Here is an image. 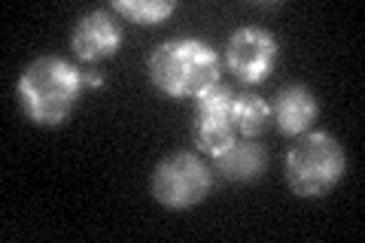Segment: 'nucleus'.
<instances>
[{
	"instance_id": "f257e3e1",
	"label": "nucleus",
	"mask_w": 365,
	"mask_h": 243,
	"mask_svg": "<svg viewBox=\"0 0 365 243\" xmlns=\"http://www.w3.org/2000/svg\"><path fill=\"white\" fill-rule=\"evenodd\" d=\"M83 71L61 55H40L19 73L16 98L21 113L40 128H58L83 98Z\"/></svg>"
},
{
	"instance_id": "f03ea898",
	"label": "nucleus",
	"mask_w": 365,
	"mask_h": 243,
	"mask_svg": "<svg viewBox=\"0 0 365 243\" xmlns=\"http://www.w3.org/2000/svg\"><path fill=\"white\" fill-rule=\"evenodd\" d=\"M146 73L165 98H198L204 88L220 83V55L201 37H174L150 52Z\"/></svg>"
},
{
	"instance_id": "7ed1b4c3",
	"label": "nucleus",
	"mask_w": 365,
	"mask_h": 243,
	"mask_svg": "<svg viewBox=\"0 0 365 243\" xmlns=\"http://www.w3.org/2000/svg\"><path fill=\"white\" fill-rule=\"evenodd\" d=\"M287 182L299 198H323L332 192L347 170V152L329 131H307L295 137V146L283 161Z\"/></svg>"
},
{
	"instance_id": "20e7f679",
	"label": "nucleus",
	"mask_w": 365,
	"mask_h": 243,
	"mask_svg": "<svg viewBox=\"0 0 365 243\" xmlns=\"http://www.w3.org/2000/svg\"><path fill=\"white\" fill-rule=\"evenodd\" d=\"M213 189V170L195 152H174L153 170V198L168 210H189Z\"/></svg>"
},
{
	"instance_id": "39448f33",
	"label": "nucleus",
	"mask_w": 365,
	"mask_h": 243,
	"mask_svg": "<svg viewBox=\"0 0 365 243\" xmlns=\"http://www.w3.org/2000/svg\"><path fill=\"white\" fill-rule=\"evenodd\" d=\"M280 61V43L271 31L244 25L232 31L225 43V64L244 86H259L274 73Z\"/></svg>"
},
{
	"instance_id": "423d86ee",
	"label": "nucleus",
	"mask_w": 365,
	"mask_h": 243,
	"mask_svg": "<svg viewBox=\"0 0 365 243\" xmlns=\"http://www.w3.org/2000/svg\"><path fill=\"white\" fill-rule=\"evenodd\" d=\"M232 100L235 91L225 83H213L195 98V146L210 158L235 140Z\"/></svg>"
},
{
	"instance_id": "0eeeda50",
	"label": "nucleus",
	"mask_w": 365,
	"mask_h": 243,
	"mask_svg": "<svg viewBox=\"0 0 365 243\" xmlns=\"http://www.w3.org/2000/svg\"><path fill=\"white\" fill-rule=\"evenodd\" d=\"M122 40H125V33L116 16L110 9H91V13H86L73 25L71 49L79 61L95 64V61H104V58L116 55L122 49Z\"/></svg>"
},
{
	"instance_id": "6e6552de",
	"label": "nucleus",
	"mask_w": 365,
	"mask_h": 243,
	"mask_svg": "<svg viewBox=\"0 0 365 243\" xmlns=\"http://www.w3.org/2000/svg\"><path fill=\"white\" fill-rule=\"evenodd\" d=\"M319 115V100L307 86H283L271 103V122L277 125V131L283 137H302L311 131V125Z\"/></svg>"
},
{
	"instance_id": "1a4fd4ad",
	"label": "nucleus",
	"mask_w": 365,
	"mask_h": 243,
	"mask_svg": "<svg viewBox=\"0 0 365 243\" xmlns=\"http://www.w3.org/2000/svg\"><path fill=\"white\" fill-rule=\"evenodd\" d=\"M213 170H220V177L228 182H253L268 170V152L265 146H259L256 140H232L222 152H216Z\"/></svg>"
},
{
	"instance_id": "9d476101",
	"label": "nucleus",
	"mask_w": 365,
	"mask_h": 243,
	"mask_svg": "<svg viewBox=\"0 0 365 243\" xmlns=\"http://www.w3.org/2000/svg\"><path fill=\"white\" fill-rule=\"evenodd\" d=\"M232 122H235L237 134L256 140L271 122V103L265 98H259V95L241 91V95H235V100H232Z\"/></svg>"
},
{
	"instance_id": "9b49d317",
	"label": "nucleus",
	"mask_w": 365,
	"mask_h": 243,
	"mask_svg": "<svg viewBox=\"0 0 365 243\" xmlns=\"http://www.w3.org/2000/svg\"><path fill=\"white\" fill-rule=\"evenodd\" d=\"M113 13L125 16L134 25H143V28H153V25H162L165 19L174 16L177 4L174 0H113Z\"/></svg>"
},
{
	"instance_id": "f8f14e48",
	"label": "nucleus",
	"mask_w": 365,
	"mask_h": 243,
	"mask_svg": "<svg viewBox=\"0 0 365 243\" xmlns=\"http://www.w3.org/2000/svg\"><path fill=\"white\" fill-rule=\"evenodd\" d=\"M83 86L86 88H101V86H104V73L95 71V67H86V71H83Z\"/></svg>"
}]
</instances>
